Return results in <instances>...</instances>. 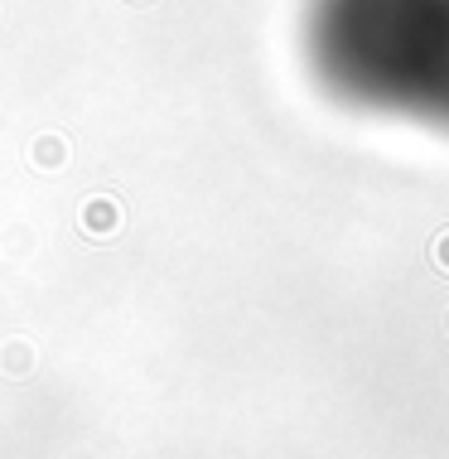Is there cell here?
<instances>
[{"label":"cell","instance_id":"1","mask_svg":"<svg viewBox=\"0 0 449 459\" xmlns=\"http://www.w3.org/2000/svg\"><path fill=\"white\" fill-rule=\"evenodd\" d=\"M435 262H440V266L449 271V232H445V238H440V242H435Z\"/></svg>","mask_w":449,"mask_h":459}]
</instances>
